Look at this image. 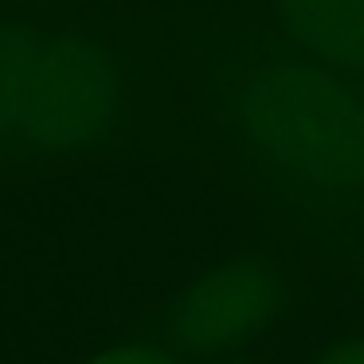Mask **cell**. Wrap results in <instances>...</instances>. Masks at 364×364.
Masks as SVG:
<instances>
[{"label":"cell","instance_id":"1","mask_svg":"<svg viewBox=\"0 0 364 364\" xmlns=\"http://www.w3.org/2000/svg\"><path fill=\"white\" fill-rule=\"evenodd\" d=\"M208 126L243 184L329 255L364 251V82L301 51L282 28L176 32Z\"/></svg>","mask_w":364,"mask_h":364},{"label":"cell","instance_id":"2","mask_svg":"<svg viewBox=\"0 0 364 364\" xmlns=\"http://www.w3.org/2000/svg\"><path fill=\"white\" fill-rule=\"evenodd\" d=\"M157 63V43L114 16L0 9V184L137 145Z\"/></svg>","mask_w":364,"mask_h":364},{"label":"cell","instance_id":"3","mask_svg":"<svg viewBox=\"0 0 364 364\" xmlns=\"http://www.w3.org/2000/svg\"><path fill=\"white\" fill-rule=\"evenodd\" d=\"M290 274L262 255H228L200 270L141 325L188 360H220L259 341L290 306Z\"/></svg>","mask_w":364,"mask_h":364},{"label":"cell","instance_id":"4","mask_svg":"<svg viewBox=\"0 0 364 364\" xmlns=\"http://www.w3.org/2000/svg\"><path fill=\"white\" fill-rule=\"evenodd\" d=\"M270 24L325 67L364 82V0H270Z\"/></svg>","mask_w":364,"mask_h":364},{"label":"cell","instance_id":"5","mask_svg":"<svg viewBox=\"0 0 364 364\" xmlns=\"http://www.w3.org/2000/svg\"><path fill=\"white\" fill-rule=\"evenodd\" d=\"M87 364H200V360H188L184 353H176L173 345H165L153 333L134 329L126 341H114V345L98 348Z\"/></svg>","mask_w":364,"mask_h":364},{"label":"cell","instance_id":"6","mask_svg":"<svg viewBox=\"0 0 364 364\" xmlns=\"http://www.w3.org/2000/svg\"><path fill=\"white\" fill-rule=\"evenodd\" d=\"M98 4L110 0H0V9H16V12H90Z\"/></svg>","mask_w":364,"mask_h":364},{"label":"cell","instance_id":"7","mask_svg":"<svg viewBox=\"0 0 364 364\" xmlns=\"http://www.w3.org/2000/svg\"><path fill=\"white\" fill-rule=\"evenodd\" d=\"M314 364H364V337L341 341V345H333L325 356H317Z\"/></svg>","mask_w":364,"mask_h":364},{"label":"cell","instance_id":"8","mask_svg":"<svg viewBox=\"0 0 364 364\" xmlns=\"http://www.w3.org/2000/svg\"><path fill=\"white\" fill-rule=\"evenodd\" d=\"M200 364H220V360H200Z\"/></svg>","mask_w":364,"mask_h":364}]
</instances>
